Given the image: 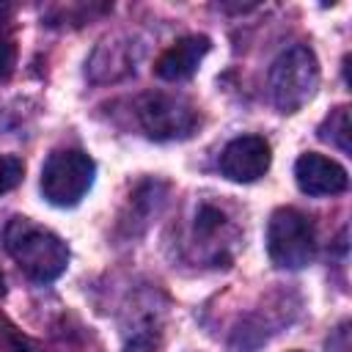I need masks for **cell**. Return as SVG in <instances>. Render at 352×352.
I'll use <instances>...</instances> for the list:
<instances>
[{
  "label": "cell",
  "mask_w": 352,
  "mask_h": 352,
  "mask_svg": "<svg viewBox=\"0 0 352 352\" xmlns=\"http://www.w3.org/2000/svg\"><path fill=\"white\" fill-rule=\"evenodd\" d=\"M3 242L19 270L36 283L55 280L69 264L66 242L58 234L30 223L28 217H14L3 231Z\"/></svg>",
  "instance_id": "cell-1"
},
{
  "label": "cell",
  "mask_w": 352,
  "mask_h": 352,
  "mask_svg": "<svg viewBox=\"0 0 352 352\" xmlns=\"http://www.w3.org/2000/svg\"><path fill=\"white\" fill-rule=\"evenodd\" d=\"M11 69H14V44L6 36H0V77L11 74Z\"/></svg>",
  "instance_id": "cell-13"
},
{
  "label": "cell",
  "mask_w": 352,
  "mask_h": 352,
  "mask_svg": "<svg viewBox=\"0 0 352 352\" xmlns=\"http://www.w3.org/2000/svg\"><path fill=\"white\" fill-rule=\"evenodd\" d=\"M96 176L94 160L80 148L52 151L41 168V192L52 206H77Z\"/></svg>",
  "instance_id": "cell-3"
},
{
  "label": "cell",
  "mask_w": 352,
  "mask_h": 352,
  "mask_svg": "<svg viewBox=\"0 0 352 352\" xmlns=\"http://www.w3.org/2000/svg\"><path fill=\"white\" fill-rule=\"evenodd\" d=\"M267 253L280 270H302L316 253V231L311 217L286 206L275 209L267 226Z\"/></svg>",
  "instance_id": "cell-4"
},
{
  "label": "cell",
  "mask_w": 352,
  "mask_h": 352,
  "mask_svg": "<svg viewBox=\"0 0 352 352\" xmlns=\"http://www.w3.org/2000/svg\"><path fill=\"white\" fill-rule=\"evenodd\" d=\"M272 154H270V143L258 135H242L234 138L223 154H220V170L226 179L231 182H256L270 170Z\"/></svg>",
  "instance_id": "cell-6"
},
{
  "label": "cell",
  "mask_w": 352,
  "mask_h": 352,
  "mask_svg": "<svg viewBox=\"0 0 352 352\" xmlns=\"http://www.w3.org/2000/svg\"><path fill=\"white\" fill-rule=\"evenodd\" d=\"M0 294H6V278H3V272H0Z\"/></svg>",
  "instance_id": "cell-14"
},
{
  "label": "cell",
  "mask_w": 352,
  "mask_h": 352,
  "mask_svg": "<svg viewBox=\"0 0 352 352\" xmlns=\"http://www.w3.org/2000/svg\"><path fill=\"white\" fill-rule=\"evenodd\" d=\"M319 88V60L308 47H289L270 69L272 102L280 113H297Z\"/></svg>",
  "instance_id": "cell-2"
},
{
  "label": "cell",
  "mask_w": 352,
  "mask_h": 352,
  "mask_svg": "<svg viewBox=\"0 0 352 352\" xmlns=\"http://www.w3.org/2000/svg\"><path fill=\"white\" fill-rule=\"evenodd\" d=\"M209 47H212V41L206 36H184V38H179L173 47H168L160 55L154 72L162 80H170V82L187 80V77L195 74V69L201 66V60L209 52Z\"/></svg>",
  "instance_id": "cell-8"
},
{
  "label": "cell",
  "mask_w": 352,
  "mask_h": 352,
  "mask_svg": "<svg viewBox=\"0 0 352 352\" xmlns=\"http://www.w3.org/2000/svg\"><path fill=\"white\" fill-rule=\"evenodd\" d=\"M294 179H297V187L305 195H314V198L338 195L349 187L346 170L336 160H330L324 154H316V151H308L294 162Z\"/></svg>",
  "instance_id": "cell-7"
},
{
  "label": "cell",
  "mask_w": 352,
  "mask_h": 352,
  "mask_svg": "<svg viewBox=\"0 0 352 352\" xmlns=\"http://www.w3.org/2000/svg\"><path fill=\"white\" fill-rule=\"evenodd\" d=\"M327 352H349V324L346 322L327 338Z\"/></svg>",
  "instance_id": "cell-12"
},
{
  "label": "cell",
  "mask_w": 352,
  "mask_h": 352,
  "mask_svg": "<svg viewBox=\"0 0 352 352\" xmlns=\"http://www.w3.org/2000/svg\"><path fill=\"white\" fill-rule=\"evenodd\" d=\"M349 135H352V121H349V107H344V104L336 107V110H330V116L319 124V138H322L324 143L338 146L344 154L352 151Z\"/></svg>",
  "instance_id": "cell-9"
},
{
  "label": "cell",
  "mask_w": 352,
  "mask_h": 352,
  "mask_svg": "<svg viewBox=\"0 0 352 352\" xmlns=\"http://www.w3.org/2000/svg\"><path fill=\"white\" fill-rule=\"evenodd\" d=\"M223 214L214 209V206H201L198 209V217H195V231L201 234V236H209L212 231H217L220 226H223Z\"/></svg>",
  "instance_id": "cell-11"
},
{
  "label": "cell",
  "mask_w": 352,
  "mask_h": 352,
  "mask_svg": "<svg viewBox=\"0 0 352 352\" xmlns=\"http://www.w3.org/2000/svg\"><path fill=\"white\" fill-rule=\"evenodd\" d=\"M138 121L151 140H182L198 126V113L182 96L143 94L138 99Z\"/></svg>",
  "instance_id": "cell-5"
},
{
  "label": "cell",
  "mask_w": 352,
  "mask_h": 352,
  "mask_svg": "<svg viewBox=\"0 0 352 352\" xmlns=\"http://www.w3.org/2000/svg\"><path fill=\"white\" fill-rule=\"evenodd\" d=\"M22 173H25V165L19 157H0V195L14 190L22 182Z\"/></svg>",
  "instance_id": "cell-10"
}]
</instances>
